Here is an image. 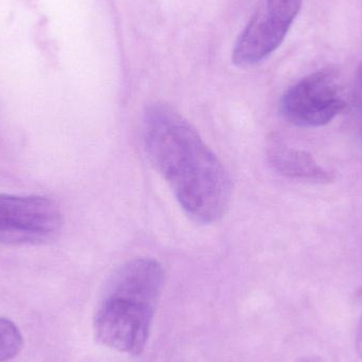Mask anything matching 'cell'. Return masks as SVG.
<instances>
[{"label": "cell", "mask_w": 362, "mask_h": 362, "mask_svg": "<svg viewBox=\"0 0 362 362\" xmlns=\"http://www.w3.org/2000/svg\"><path fill=\"white\" fill-rule=\"evenodd\" d=\"M142 141L151 165L185 214L200 225L218 221L231 200V180L195 127L169 104L155 102L142 116Z\"/></svg>", "instance_id": "cell-1"}, {"label": "cell", "mask_w": 362, "mask_h": 362, "mask_svg": "<svg viewBox=\"0 0 362 362\" xmlns=\"http://www.w3.org/2000/svg\"><path fill=\"white\" fill-rule=\"evenodd\" d=\"M165 286L163 265L151 257L127 262L110 276L93 319L103 346L123 354H141Z\"/></svg>", "instance_id": "cell-2"}, {"label": "cell", "mask_w": 362, "mask_h": 362, "mask_svg": "<svg viewBox=\"0 0 362 362\" xmlns=\"http://www.w3.org/2000/svg\"><path fill=\"white\" fill-rule=\"evenodd\" d=\"M62 226L61 210L50 198L0 194V244H44L57 238Z\"/></svg>", "instance_id": "cell-3"}, {"label": "cell", "mask_w": 362, "mask_h": 362, "mask_svg": "<svg viewBox=\"0 0 362 362\" xmlns=\"http://www.w3.org/2000/svg\"><path fill=\"white\" fill-rule=\"evenodd\" d=\"M346 108L337 74L320 70L302 78L283 95V118L300 127L327 124Z\"/></svg>", "instance_id": "cell-4"}, {"label": "cell", "mask_w": 362, "mask_h": 362, "mask_svg": "<svg viewBox=\"0 0 362 362\" xmlns=\"http://www.w3.org/2000/svg\"><path fill=\"white\" fill-rule=\"evenodd\" d=\"M303 0H265L240 34L233 49L234 64L255 65L282 44Z\"/></svg>", "instance_id": "cell-5"}, {"label": "cell", "mask_w": 362, "mask_h": 362, "mask_svg": "<svg viewBox=\"0 0 362 362\" xmlns=\"http://www.w3.org/2000/svg\"><path fill=\"white\" fill-rule=\"evenodd\" d=\"M268 160L274 171L293 180L329 182L334 178L331 172L321 167L305 151L274 146L268 151Z\"/></svg>", "instance_id": "cell-6"}, {"label": "cell", "mask_w": 362, "mask_h": 362, "mask_svg": "<svg viewBox=\"0 0 362 362\" xmlns=\"http://www.w3.org/2000/svg\"><path fill=\"white\" fill-rule=\"evenodd\" d=\"M23 340L18 327L6 318H0V362L14 358L23 349Z\"/></svg>", "instance_id": "cell-7"}, {"label": "cell", "mask_w": 362, "mask_h": 362, "mask_svg": "<svg viewBox=\"0 0 362 362\" xmlns=\"http://www.w3.org/2000/svg\"><path fill=\"white\" fill-rule=\"evenodd\" d=\"M354 99L357 110H358L359 117H361L362 127V61L359 64L356 78H355Z\"/></svg>", "instance_id": "cell-8"}]
</instances>
